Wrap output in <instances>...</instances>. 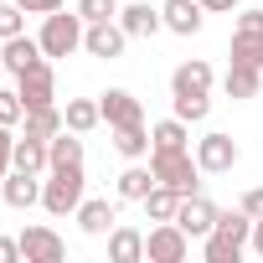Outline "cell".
<instances>
[{
  "mask_svg": "<svg viewBox=\"0 0 263 263\" xmlns=\"http://www.w3.org/2000/svg\"><path fill=\"white\" fill-rule=\"evenodd\" d=\"M26 31V11L16 6V0H0V42L6 36H21Z\"/></svg>",
  "mask_w": 263,
  "mask_h": 263,
  "instance_id": "obj_29",
  "label": "cell"
},
{
  "mask_svg": "<svg viewBox=\"0 0 263 263\" xmlns=\"http://www.w3.org/2000/svg\"><path fill=\"white\" fill-rule=\"evenodd\" d=\"M11 155H16V135H11V124H0V181H6L11 165H16Z\"/></svg>",
  "mask_w": 263,
  "mask_h": 263,
  "instance_id": "obj_33",
  "label": "cell"
},
{
  "mask_svg": "<svg viewBox=\"0 0 263 263\" xmlns=\"http://www.w3.org/2000/svg\"><path fill=\"white\" fill-rule=\"evenodd\" d=\"M196 6H201V11H217V16H222V11H237V0H196Z\"/></svg>",
  "mask_w": 263,
  "mask_h": 263,
  "instance_id": "obj_38",
  "label": "cell"
},
{
  "mask_svg": "<svg viewBox=\"0 0 263 263\" xmlns=\"http://www.w3.org/2000/svg\"><path fill=\"white\" fill-rule=\"evenodd\" d=\"M186 119H160L155 129H150V150H186Z\"/></svg>",
  "mask_w": 263,
  "mask_h": 263,
  "instance_id": "obj_27",
  "label": "cell"
},
{
  "mask_svg": "<svg viewBox=\"0 0 263 263\" xmlns=\"http://www.w3.org/2000/svg\"><path fill=\"white\" fill-rule=\"evenodd\" d=\"M206 93H212V62L191 57L171 72V98H206Z\"/></svg>",
  "mask_w": 263,
  "mask_h": 263,
  "instance_id": "obj_10",
  "label": "cell"
},
{
  "mask_svg": "<svg viewBox=\"0 0 263 263\" xmlns=\"http://www.w3.org/2000/svg\"><path fill=\"white\" fill-rule=\"evenodd\" d=\"M155 186H160V181H155L150 165H129V171L119 176V196H124V201H145Z\"/></svg>",
  "mask_w": 263,
  "mask_h": 263,
  "instance_id": "obj_22",
  "label": "cell"
},
{
  "mask_svg": "<svg viewBox=\"0 0 263 263\" xmlns=\"http://www.w3.org/2000/svg\"><path fill=\"white\" fill-rule=\"evenodd\" d=\"M222 88H227V98H258V88H263V72L258 67H227V78H222Z\"/></svg>",
  "mask_w": 263,
  "mask_h": 263,
  "instance_id": "obj_24",
  "label": "cell"
},
{
  "mask_svg": "<svg viewBox=\"0 0 263 263\" xmlns=\"http://www.w3.org/2000/svg\"><path fill=\"white\" fill-rule=\"evenodd\" d=\"M11 160H16V171H36V176H42V171H52L47 140H36V135H21V140H16V155H11Z\"/></svg>",
  "mask_w": 263,
  "mask_h": 263,
  "instance_id": "obj_20",
  "label": "cell"
},
{
  "mask_svg": "<svg viewBox=\"0 0 263 263\" xmlns=\"http://www.w3.org/2000/svg\"><path fill=\"white\" fill-rule=\"evenodd\" d=\"M21 258V237H0V263H16Z\"/></svg>",
  "mask_w": 263,
  "mask_h": 263,
  "instance_id": "obj_36",
  "label": "cell"
},
{
  "mask_svg": "<svg viewBox=\"0 0 263 263\" xmlns=\"http://www.w3.org/2000/svg\"><path fill=\"white\" fill-rule=\"evenodd\" d=\"M42 57H47V52H42V42H36V36H26V31H21V36H6V47H0V62H6V72H16V78H21L26 67H36Z\"/></svg>",
  "mask_w": 263,
  "mask_h": 263,
  "instance_id": "obj_15",
  "label": "cell"
},
{
  "mask_svg": "<svg viewBox=\"0 0 263 263\" xmlns=\"http://www.w3.org/2000/svg\"><path fill=\"white\" fill-rule=\"evenodd\" d=\"M196 165H201L206 176H227V171L237 165V140L222 135V129L201 135V140H196Z\"/></svg>",
  "mask_w": 263,
  "mask_h": 263,
  "instance_id": "obj_7",
  "label": "cell"
},
{
  "mask_svg": "<svg viewBox=\"0 0 263 263\" xmlns=\"http://www.w3.org/2000/svg\"><path fill=\"white\" fill-rule=\"evenodd\" d=\"M119 0H78V16L83 21H119Z\"/></svg>",
  "mask_w": 263,
  "mask_h": 263,
  "instance_id": "obj_30",
  "label": "cell"
},
{
  "mask_svg": "<svg viewBox=\"0 0 263 263\" xmlns=\"http://www.w3.org/2000/svg\"><path fill=\"white\" fill-rule=\"evenodd\" d=\"M83 165H62V171H52L47 181H42V206L52 212V217H67V212H78L83 206Z\"/></svg>",
  "mask_w": 263,
  "mask_h": 263,
  "instance_id": "obj_3",
  "label": "cell"
},
{
  "mask_svg": "<svg viewBox=\"0 0 263 263\" xmlns=\"http://www.w3.org/2000/svg\"><path fill=\"white\" fill-rule=\"evenodd\" d=\"M47 155H52V171H62V165H83V140L72 135V129H62V135L47 140Z\"/></svg>",
  "mask_w": 263,
  "mask_h": 263,
  "instance_id": "obj_23",
  "label": "cell"
},
{
  "mask_svg": "<svg viewBox=\"0 0 263 263\" xmlns=\"http://www.w3.org/2000/svg\"><path fill=\"white\" fill-rule=\"evenodd\" d=\"M21 258H26V263H62V258H67V242H62L52 227H26V232H21Z\"/></svg>",
  "mask_w": 263,
  "mask_h": 263,
  "instance_id": "obj_11",
  "label": "cell"
},
{
  "mask_svg": "<svg viewBox=\"0 0 263 263\" xmlns=\"http://www.w3.org/2000/svg\"><path fill=\"white\" fill-rule=\"evenodd\" d=\"M176 222H181V232H191V237H206L212 227H217V206L196 191V196H181V212H176Z\"/></svg>",
  "mask_w": 263,
  "mask_h": 263,
  "instance_id": "obj_14",
  "label": "cell"
},
{
  "mask_svg": "<svg viewBox=\"0 0 263 263\" xmlns=\"http://www.w3.org/2000/svg\"><path fill=\"white\" fill-rule=\"evenodd\" d=\"M26 119V103L16 88H0V124H21Z\"/></svg>",
  "mask_w": 263,
  "mask_h": 263,
  "instance_id": "obj_31",
  "label": "cell"
},
{
  "mask_svg": "<svg viewBox=\"0 0 263 263\" xmlns=\"http://www.w3.org/2000/svg\"><path fill=\"white\" fill-rule=\"evenodd\" d=\"M16 93H21L26 108H47V103H57V72H52V57H42L36 67H26V72L16 78Z\"/></svg>",
  "mask_w": 263,
  "mask_h": 263,
  "instance_id": "obj_6",
  "label": "cell"
},
{
  "mask_svg": "<svg viewBox=\"0 0 263 263\" xmlns=\"http://www.w3.org/2000/svg\"><path fill=\"white\" fill-rule=\"evenodd\" d=\"M0 196H6V206H16V212L36 206V201H42V181H36V171H16V165H11V176L0 181Z\"/></svg>",
  "mask_w": 263,
  "mask_h": 263,
  "instance_id": "obj_13",
  "label": "cell"
},
{
  "mask_svg": "<svg viewBox=\"0 0 263 263\" xmlns=\"http://www.w3.org/2000/svg\"><path fill=\"white\" fill-rule=\"evenodd\" d=\"M248 237H253V217L237 206V212H217V227L201 237L206 242V263H237L248 253Z\"/></svg>",
  "mask_w": 263,
  "mask_h": 263,
  "instance_id": "obj_1",
  "label": "cell"
},
{
  "mask_svg": "<svg viewBox=\"0 0 263 263\" xmlns=\"http://www.w3.org/2000/svg\"><path fill=\"white\" fill-rule=\"evenodd\" d=\"M62 119H67L72 135H88V129H98V124H103V108H98V98H67Z\"/></svg>",
  "mask_w": 263,
  "mask_h": 263,
  "instance_id": "obj_19",
  "label": "cell"
},
{
  "mask_svg": "<svg viewBox=\"0 0 263 263\" xmlns=\"http://www.w3.org/2000/svg\"><path fill=\"white\" fill-rule=\"evenodd\" d=\"M16 6L26 16H52V11H62V0H16Z\"/></svg>",
  "mask_w": 263,
  "mask_h": 263,
  "instance_id": "obj_34",
  "label": "cell"
},
{
  "mask_svg": "<svg viewBox=\"0 0 263 263\" xmlns=\"http://www.w3.org/2000/svg\"><path fill=\"white\" fill-rule=\"evenodd\" d=\"M119 26L129 31V42H150L155 31H165V16H160V6H150V0H135V6L119 11Z\"/></svg>",
  "mask_w": 263,
  "mask_h": 263,
  "instance_id": "obj_9",
  "label": "cell"
},
{
  "mask_svg": "<svg viewBox=\"0 0 263 263\" xmlns=\"http://www.w3.org/2000/svg\"><path fill=\"white\" fill-rule=\"evenodd\" d=\"M248 248L263 258V217H253V237H248Z\"/></svg>",
  "mask_w": 263,
  "mask_h": 263,
  "instance_id": "obj_37",
  "label": "cell"
},
{
  "mask_svg": "<svg viewBox=\"0 0 263 263\" xmlns=\"http://www.w3.org/2000/svg\"><path fill=\"white\" fill-rule=\"evenodd\" d=\"M140 206L150 212V222H176V212H181V191H171V186H155V191H150Z\"/></svg>",
  "mask_w": 263,
  "mask_h": 263,
  "instance_id": "obj_26",
  "label": "cell"
},
{
  "mask_svg": "<svg viewBox=\"0 0 263 263\" xmlns=\"http://www.w3.org/2000/svg\"><path fill=\"white\" fill-rule=\"evenodd\" d=\"M160 16H165V31H176V36H196L206 11L196 6V0H165V6H160Z\"/></svg>",
  "mask_w": 263,
  "mask_h": 263,
  "instance_id": "obj_16",
  "label": "cell"
},
{
  "mask_svg": "<svg viewBox=\"0 0 263 263\" xmlns=\"http://www.w3.org/2000/svg\"><path fill=\"white\" fill-rule=\"evenodd\" d=\"M98 108H103V124H108V129H119V124H145V108H140V98L129 93V88L98 93Z\"/></svg>",
  "mask_w": 263,
  "mask_h": 263,
  "instance_id": "obj_12",
  "label": "cell"
},
{
  "mask_svg": "<svg viewBox=\"0 0 263 263\" xmlns=\"http://www.w3.org/2000/svg\"><path fill=\"white\" fill-rule=\"evenodd\" d=\"M232 62L263 72V36H253V31H232Z\"/></svg>",
  "mask_w": 263,
  "mask_h": 263,
  "instance_id": "obj_28",
  "label": "cell"
},
{
  "mask_svg": "<svg viewBox=\"0 0 263 263\" xmlns=\"http://www.w3.org/2000/svg\"><path fill=\"white\" fill-rule=\"evenodd\" d=\"M191 253V232H181V222H155L145 237V258L150 263H186Z\"/></svg>",
  "mask_w": 263,
  "mask_h": 263,
  "instance_id": "obj_5",
  "label": "cell"
},
{
  "mask_svg": "<svg viewBox=\"0 0 263 263\" xmlns=\"http://www.w3.org/2000/svg\"><path fill=\"white\" fill-rule=\"evenodd\" d=\"M0 78H6V62H0Z\"/></svg>",
  "mask_w": 263,
  "mask_h": 263,
  "instance_id": "obj_39",
  "label": "cell"
},
{
  "mask_svg": "<svg viewBox=\"0 0 263 263\" xmlns=\"http://www.w3.org/2000/svg\"><path fill=\"white\" fill-rule=\"evenodd\" d=\"M242 212H248V217H263V186H253V191L242 196Z\"/></svg>",
  "mask_w": 263,
  "mask_h": 263,
  "instance_id": "obj_35",
  "label": "cell"
},
{
  "mask_svg": "<svg viewBox=\"0 0 263 263\" xmlns=\"http://www.w3.org/2000/svg\"><path fill=\"white\" fill-rule=\"evenodd\" d=\"M108 258L114 263H140L145 258V232L140 227H114L108 232Z\"/></svg>",
  "mask_w": 263,
  "mask_h": 263,
  "instance_id": "obj_17",
  "label": "cell"
},
{
  "mask_svg": "<svg viewBox=\"0 0 263 263\" xmlns=\"http://www.w3.org/2000/svg\"><path fill=\"white\" fill-rule=\"evenodd\" d=\"M62 129H67V119H62L57 103H47V108H26V135L52 140V135H62Z\"/></svg>",
  "mask_w": 263,
  "mask_h": 263,
  "instance_id": "obj_21",
  "label": "cell"
},
{
  "mask_svg": "<svg viewBox=\"0 0 263 263\" xmlns=\"http://www.w3.org/2000/svg\"><path fill=\"white\" fill-rule=\"evenodd\" d=\"M124 42H129V31L119 21H88V31H83V52L88 57H103V62L124 57Z\"/></svg>",
  "mask_w": 263,
  "mask_h": 263,
  "instance_id": "obj_8",
  "label": "cell"
},
{
  "mask_svg": "<svg viewBox=\"0 0 263 263\" xmlns=\"http://www.w3.org/2000/svg\"><path fill=\"white\" fill-rule=\"evenodd\" d=\"M83 31H88V21L72 11V16H62V11H52V16H42V52L47 57H72L78 47H83Z\"/></svg>",
  "mask_w": 263,
  "mask_h": 263,
  "instance_id": "obj_4",
  "label": "cell"
},
{
  "mask_svg": "<svg viewBox=\"0 0 263 263\" xmlns=\"http://www.w3.org/2000/svg\"><path fill=\"white\" fill-rule=\"evenodd\" d=\"M171 103H176V119H186V124L212 114V98H171Z\"/></svg>",
  "mask_w": 263,
  "mask_h": 263,
  "instance_id": "obj_32",
  "label": "cell"
},
{
  "mask_svg": "<svg viewBox=\"0 0 263 263\" xmlns=\"http://www.w3.org/2000/svg\"><path fill=\"white\" fill-rule=\"evenodd\" d=\"M78 227H83L88 237L114 232V206H108V201H83V206H78Z\"/></svg>",
  "mask_w": 263,
  "mask_h": 263,
  "instance_id": "obj_25",
  "label": "cell"
},
{
  "mask_svg": "<svg viewBox=\"0 0 263 263\" xmlns=\"http://www.w3.org/2000/svg\"><path fill=\"white\" fill-rule=\"evenodd\" d=\"M114 150H119L124 160H145V155H150V129H145V124H119V129H114Z\"/></svg>",
  "mask_w": 263,
  "mask_h": 263,
  "instance_id": "obj_18",
  "label": "cell"
},
{
  "mask_svg": "<svg viewBox=\"0 0 263 263\" xmlns=\"http://www.w3.org/2000/svg\"><path fill=\"white\" fill-rule=\"evenodd\" d=\"M150 171H155L160 186H171V191H181V196H196L201 165H196L191 150H150Z\"/></svg>",
  "mask_w": 263,
  "mask_h": 263,
  "instance_id": "obj_2",
  "label": "cell"
}]
</instances>
